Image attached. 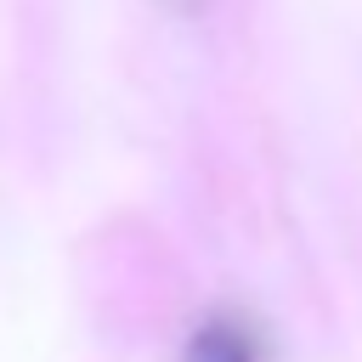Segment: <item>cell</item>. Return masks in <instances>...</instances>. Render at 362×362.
<instances>
[{
	"mask_svg": "<svg viewBox=\"0 0 362 362\" xmlns=\"http://www.w3.org/2000/svg\"><path fill=\"white\" fill-rule=\"evenodd\" d=\"M181 362H266V334L243 311H215L187 334Z\"/></svg>",
	"mask_w": 362,
	"mask_h": 362,
	"instance_id": "cell-1",
	"label": "cell"
},
{
	"mask_svg": "<svg viewBox=\"0 0 362 362\" xmlns=\"http://www.w3.org/2000/svg\"><path fill=\"white\" fill-rule=\"evenodd\" d=\"M181 6H204V0H181Z\"/></svg>",
	"mask_w": 362,
	"mask_h": 362,
	"instance_id": "cell-2",
	"label": "cell"
}]
</instances>
